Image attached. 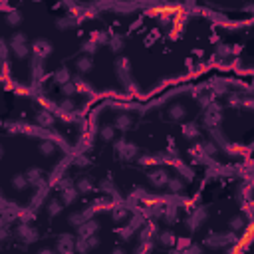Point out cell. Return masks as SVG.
<instances>
[{
    "instance_id": "cell-1",
    "label": "cell",
    "mask_w": 254,
    "mask_h": 254,
    "mask_svg": "<svg viewBox=\"0 0 254 254\" xmlns=\"http://www.w3.org/2000/svg\"><path fill=\"white\" fill-rule=\"evenodd\" d=\"M77 67H80L82 72H87V70H89V67H91V62H89V58H83V60H80V62H77Z\"/></svg>"
},
{
    "instance_id": "cell-2",
    "label": "cell",
    "mask_w": 254,
    "mask_h": 254,
    "mask_svg": "<svg viewBox=\"0 0 254 254\" xmlns=\"http://www.w3.org/2000/svg\"><path fill=\"white\" fill-rule=\"evenodd\" d=\"M117 125H119L121 129H125V127H127V125H129V117H119V119H117Z\"/></svg>"
},
{
    "instance_id": "cell-3",
    "label": "cell",
    "mask_w": 254,
    "mask_h": 254,
    "mask_svg": "<svg viewBox=\"0 0 254 254\" xmlns=\"http://www.w3.org/2000/svg\"><path fill=\"white\" fill-rule=\"evenodd\" d=\"M163 175H165V173H153V177H151V179H153L155 185H157V183H163V181H165Z\"/></svg>"
},
{
    "instance_id": "cell-4",
    "label": "cell",
    "mask_w": 254,
    "mask_h": 254,
    "mask_svg": "<svg viewBox=\"0 0 254 254\" xmlns=\"http://www.w3.org/2000/svg\"><path fill=\"white\" fill-rule=\"evenodd\" d=\"M42 151H44V153H52V151H54V145L52 143H44L42 145Z\"/></svg>"
},
{
    "instance_id": "cell-5",
    "label": "cell",
    "mask_w": 254,
    "mask_h": 254,
    "mask_svg": "<svg viewBox=\"0 0 254 254\" xmlns=\"http://www.w3.org/2000/svg\"><path fill=\"white\" fill-rule=\"evenodd\" d=\"M183 115V107L177 105V107H173V117H181Z\"/></svg>"
},
{
    "instance_id": "cell-6",
    "label": "cell",
    "mask_w": 254,
    "mask_h": 254,
    "mask_svg": "<svg viewBox=\"0 0 254 254\" xmlns=\"http://www.w3.org/2000/svg\"><path fill=\"white\" fill-rule=\"evenodd\" d=\"M58 77H60V82H67V72H66V70L60 72V74H58Z\"/></svg>"
},
{
    "instance_id": "cell-7",
    "label": "cell",
    "mask_w": 254,
    "mask_h": 254,
    "mask_svg": "<svg viewBox=\"0 0 254 254\" xmlns=\"http://www.w3.org/2000/svg\"><path fill=\"white\" fill-rule=\"evenodd\" d=\"M14 185H16L18 189H22V187H24V179H16V181H14Z\"/></svg>"
},
{
    "instance_id": "cell-8",
    "label": "cell",
    "mask_w": 254,
    "mask_h": 254,
    "mask_svg": "<svg viewBox=\"0 0 254 254\" xmlns=\"http://www.w3.org/2000/svg\"><path fill=\"white\" fill-rule=\"evenodd\" d=\"M10 22H12V24H14V22L18 24V22H20V16L18 14H12V16H10Z\"/></svg>"
},
{
    "instance_id": "cell-9",
    "label": "cell",
    "mask_w": 254,
    "mask_h": 254,
    "mask_svg": "<svg viewBox=\"0 0 254 254\" xmlns=\"http://www.w3.org/2000/svg\"><path fill=\"white\" fill-rule=\"evenodd\" d=\"M58 211H60V205H58V202H52V215H56Z\"/></svg>"
}]
</instances>
